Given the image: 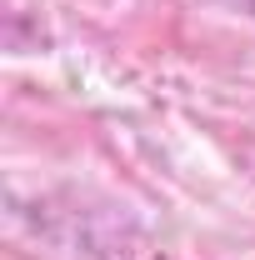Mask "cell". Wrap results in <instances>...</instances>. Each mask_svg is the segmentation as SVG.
<instances>
[{
	"instance_id": "cell-1",
	"label": "cell",
	"mask_w": 255,
	"mask_h": 260,
	"mask_svg": "<svg viewBox=\"0 0 255 260\" xmlns=\"http://www.w3.org/2000/svg\"><path fill=\"white\" fill-rule=\"evenodd\" d=\"M140 260H185V255H140Z\"/></svg>"
},
{
	"instance_id": "cell-2",
	"label": "cell",
	"mask_w": 255,
	"mask_h": 260,
	"mask_svg": "<svg viewBox=\"0 0 255 260\" xmlns=\"http://www.w3.org/2000/svg\"><path fill=\"white\" fill-rule=\"evenodd\" d=\"M250 5H255V0H250Z\"/></svg>"
}]
</instances>
